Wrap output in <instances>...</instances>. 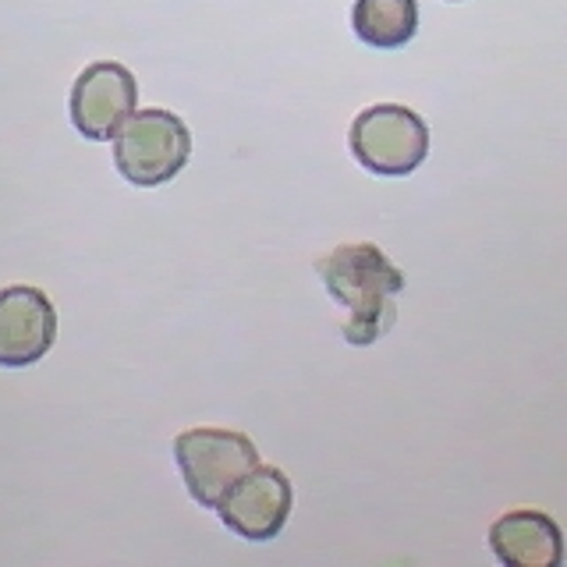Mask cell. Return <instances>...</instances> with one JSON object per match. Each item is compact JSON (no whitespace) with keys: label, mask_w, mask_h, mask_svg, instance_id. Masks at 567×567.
Masks as SVG:
<instances>
[{"label":"cell","mask_w":567,"mask_h":567,"mask_svg":"<svg viewBox=\"0 0 567 567\" xmlns=\"http://www.w3.org/2000/svg\"><path fill=\"white\" fill-rule=\"evenodd\" d=\"M316 274L327 295L344 309L348 344L365 348L394 327L398 295L404 291V274L369 241L337 245L333 252L316 259Z\"/></svg>","instance_id":"cell-1"},{"label":"cell","mask_w":567,"mask_h":567,"mask_svg":"<svg viewBox=\"0 0 567 567\" xmlns=\"http://www.w3.org/2000/svg\"><path fill=\"white\" fill-rule=\"evenodd\" d=\"M111 142H114V164L121 177L138 188L167 185L171 177L185 171L192 156L188 124L171 111H159V106L135 111Z\"/></svg>","instance_id":"cell-2"},{"label":"cell","mask_w":567,"mask_h":567,"mask_svg":"<svg viewBox=\"0 0 567 567\" xmlns=\"http://www.w3.org/2000/svg\"><path fill=\"white\" fill-rule=\"evenodd\" d=\"M174 461L182 468L192 501L217 511L224 493L245 472H252L259 465V451L245 433L199 425V430H185L174 440Z\"/></svg>","instance_id":"cell-3"},{"label":"cell","mask_w":567,"mask_h":567,"mask_svg":"<svg viewBox=\"0 0 567 567\" xmlns=\"http://www.w3.org/2000/svg\"><path fill=\"white\" fill-rule=\"evenodd\" d=\"M351 156L372 174L404 177L422 167L430 153V128L425 121L398 103H377L351 121Z\"/></svg>","instance_id":"cell-4"},{"label":"cell","mask_w":567,"mask_h":567,"mask_svg":"<svg viewBox=\"0 0 567 567\" xmlns=\"http://www.w3.org/2000/svg\"><path fill=\"white\" fill-rule=\"evenodd\" d=\"M138 85L135 75L117 61H96L89 64L71 85V124L89 142H111L121 124L135 114Z\"/></svg>","instance_id":"cell-5"},{"label":"cell","mask_w":567,"mask_h":567,"mask_svg":"<svg viewBox=\"0 0 567 567\" xmlns=\"http://www.w3.org/2000/svg\"><path fill=\"white\" fill-rule=\"evenodd\" d=\"M291 504H295L291 478L274 465H256L224 493L217 514L235 536L266 543L277 539L280 528L288 525Z\"/></svg>","instance_id":"cell-6"},{"label":"cell","mask_w":567,"mask_h":567,"mask_svg":"<svg viewBox=\"0 0 567 567\" xmlns=\"http://www.w3.org/2000/svg\"><path fill=\"white\" fill-rule=\"evenodd\" d=\"M58 341V309L29 284H11L0 291V365L25 369L40 362Z\"/></svg>","instance_id":"cell-7"},{"label":"cell","mask_w":567,"mask_h":567,"mask_svg":"<svg viewBox=\"0 0 567 567\" xmlns=\"http://www.w3.org/2000/svg\"><path fill=\"white\" fill-rule=\"evenodd\" d=\"M489 549L507 567H560L564 532L543 511H507L489 528Z\"/></svg>","instance_id":"cell-8"},{"label":"cell","mask_w":567,"mask_h":567,"mask_svg":"<svg viewBox=\"0 0 567 567\" xmlns=\"http://www.w3.org/2000/svg\"><path fill=\"white\" fill-rule=\"evenodd\" d=\"M351 29L369 47L398 50L412 43L419 29V4L415 0H354Z\"/></svg>","instance_id":"cell-9"}]
</instances>
